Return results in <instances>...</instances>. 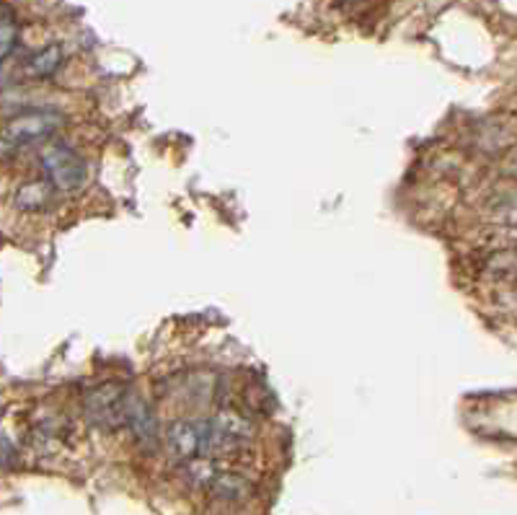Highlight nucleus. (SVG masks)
Here are the masks:
<instances>
[{
  "mask_svg": "<svg viewBox=\"0 0 517 515\" xmlns=\"http://www.w3.org/2000/svg\"><path fill=\"white\" fill-rule=\"evenodd\" d=\"M210 420H176L166 430V443L179 461L210 458Z\"/></svg>",
  "mask_w": 517,
  "mask_h": 515,
  "instance_id": "obj_4",
  "label": "nucleus"
},
{
  "mask_svg": "<svg viewBox=\"0 0 517 515\" xmlns=\"http://www.w3.org/2000/svg\"><path fill=\"white\" fill-rule=\"evenodd\" d=\"M19 39V23L14 19V11L5 5L3 8V23H0V44H3V58H11L14 42Z\"/></svg>",
  "mask_w": 517,
  "mask_h": 515,
  "instance_id": "obj_10",
  "label": "nucleus"
},
{
  "mask_svg": "<svg viewBox=\"0 0 517 515\" xmlns=\"http://www.w3.org/2000/svg\"><path fill=\"white\" fill-rule=\"evenodd\" d=\"M212 495L217 500H226V502H244L251 495V482L235 472H217L215 479L210 482Z\"/></svg>",
  "mask_w": 517,
  "mask_h": 515,
  "instance_id": "obj_6",
  "label": "nucleus"
},
{
  "mask_svg": "<svg viewBox=\"0 0 517 515\" xmlns=\"http://www.w3.org/2000/svg\"><path fill=\"white\" fill-rule=\"evenodd\" d=\"M60 62H62V50H60L58 44H50V47H44L42 52H37V55H32V58L26 60L23 70H26V76L29 78H50L58 73Z\"/></svg>",
  "mask_w": 517,
  "mask_h": 515,
  "instance_id": "obj_7",
  "label": "nucleus"
},
{
  "mask_svg": "<svg viewBox=\"0 0 517 515\" xmlns=\"http://www.w3.org/2000/svg\"><path fill=\"white\" fill-rule=\"evenodd\" d=\"M127 401L130 391L122 383H101L86 394V415L97 427L116 430L127 427Z\"/></svg>",
  "mask_w": 517,
  "mask_h": 515,
  "instance_id": "obj_1",
  "label": "nucleus"
},
{
  "mask_svg": "<svg viewBox=\"0 0 517 515\" xmlns=\"http://www.w3.org/2000/svg\"><path fill=\"white\" fill-rule=\"evenodd\" d=\"M52 200V187L47 182H29L16 192V208L26 212L44 211Z\"/></svg>",
  "mask_w": 517,
  "mask_h": 515,
  "instance_id": "obj_8",
  "label": "nucleus"
},
{
  "mask_svg": "<svg viewBox=\"0 0 517 515\" xmlns=\"http://www.w3.org/2000/svg\"><path fill=\"white\" fill-rule=\"evenodd\" d=\"M489 212H492L494 223H502L507 229L517 230V190L504 192V194H499L497 200H492Z\"/></svg>",
  "mask_w": 517,
  "mask_h": 515,
  "instance_id": "obj_9",
  "label": "nucleus"
},
{
  "mask_svg": "<svg viewBox=\"0 0 517 515\" xmlns=\"http://www.w3.org/2000/svg\"><path fill=\"white\" fill-rule=\"evenodd\" d=\"M127 427L134 435V440L143 445V448H155L158 443V422H155L153 412L145 401L140 399L137 394H130L127 401Z\"/></svg>",
  "mask_w": 517,
  "mask_h": 515,
  "instance_id": "obj_5",
  "label": "nucleus"
},
{
  "mask_svg": "<svg viewBox=\"0 0 517 515\" xmlns=\"http://www.w3.org/2000/svg\"><path fill=\"white\" fill-rule=\"evenodd\" d=\"M42 169L47 173L50 184L62 192L80 190L88 179L86 161L68 145H52L42 153Z\"/></svg>",
  "mask_w": 517,
  "mask_h": 515,
  "instance_id": "obj_3",
  "label": "nucleus"
},
{
  "mask_svg": "<svg viewBox=\"0 0 517 515\" xmlns=\"http://www.w3.org/2000/svg\"><path fill=\"white\" fill-rule=\"evenodd\" d=\"M60 125H62V117L58 112H32V115L8 119L5 133H3V153L11 155L14 151L39 143L55 133Z\"/></svg>",
  "mask_w": 517,
  "mask_h": 515,
  "instance_id": "obj_2",
  "label": "nucleus"
}]
</instances>
